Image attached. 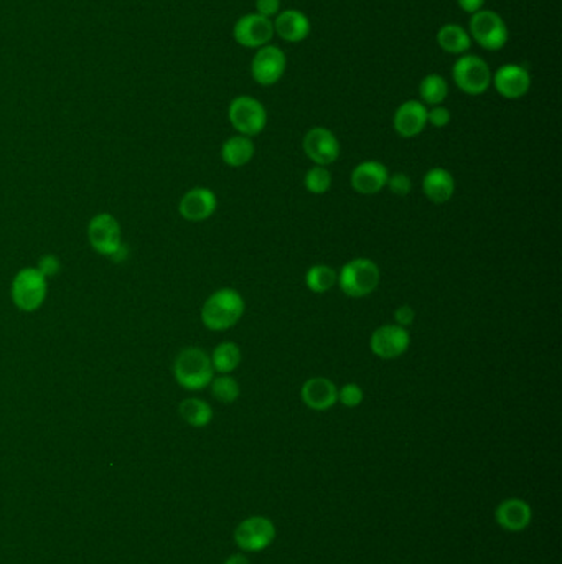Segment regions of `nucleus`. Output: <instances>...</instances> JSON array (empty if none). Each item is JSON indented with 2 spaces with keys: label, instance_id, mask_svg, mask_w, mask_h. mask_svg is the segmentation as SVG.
<instances>
[{
  "label": "nucleus",
  "instance_id": "4468645a",
  "mask_svg": "<svg viewBox=\"0 0 562 564\" xmlns=\"http://www.w3.org/2000/svg\"><path fill=\"white\" fill-rule=\"evenodd\" d=\"M492 86L504 99H519L531 88V74L521 65L504 63L492 73Z\"/></svg>",
  "mask_w": 562,
  "mask_h": 564
},
{
  "label": "nucleus",
  "instance_id": "aec40b11",
  "mask_svg": "<svg viewBox=\"0 0 562 564\" xmlns=\"http://www.w3.org/2000/svg\"><path fill=\"white\" fill-rule=\"evenodd\" d=\"M422 192L427 200L444 205L456 193V178L447 168L433 167L422 178Z\"/></svg>",
  "mask_w": 562,
  "mask_h": 564
},
{
  "label": "nucleus",
  "instance_id": "f704fd0d",
  "mask_svg": "<svg viewBox=\"0 0 562 564\" xmlns=\"http://www.w3.org/2000/svg\"><path fill=\"white\" fill-rule=\"evenodd\" d=\"M414 318H416V312H414V309L408 306V304L399 306L398 309H396V312H394V320H396V324L401 325V327H404V329H408V327H410V324L414 322Z\"/></svg>",
  "mask_w": 562,
  "mask_h": 564
},
{
  "label": "nucleus",
  "instance_id": "bb28decb",
  "mask_svg": "<svg viewBox=\"0 0 562 564\" xmlns=\"http://www.w3.org/2000/svg\"><path fill=\"white\" fill-rule=\"evenodd\" d=\"M419 96H421V103H424L425 106L442 105L445 98L449 96V84L445 82L444 76L437 73L424 76L419 84Z\"/></svg>",
  "mask_w": 562,
  "mask_h": 564
},
{
  "label": "nucleus",
  "instance_id": "f257e3e1",
  "mask_svg": "<svg viewBox=\"0 0 562 564\" xmlns=\"http://www.w3.org/2000/svg\"><path fill=\"white\" fill-rule=\"evenodd\" d=\"M246 302L239 291L233 287H222L208 295L201 307L199 317L203 325L213 332L231 329L245 316Z\"/></svg>",
  "mask_w": 562,
  "mask_h": 564
},
{
  "label": "nucleus",
  "instance_id": "412c9836",
  "mask_svg": "<svg viewBox=\"0 0 562 564\" xmlns=\"http://www.w3.org/2000/svg\"><path fill=\"white\" fill-rule=\"evenodd\" d=\"M498 525L506 531H523L533 520L531 506L519 498H506L495 510Z\"/></svg>",
  "mask_w": 562,
  "mask_h": 564
},
{
  "label": "nucleus",
  "instance_id": "72a5a7b5",
  "mask_svg": "<svg viewBox=\"0 0 562 564\" xmlns=\"http://www.w3.org/2000/svg\"><path fill=\"white\" fill-rule=\"evenodd\" d=\"M281 0H256V13L272 20L281 12Z\"/></svg>",
  "mask_w": 562,
  "mask_h": 564
},
{
  "label": "nucleus",
  "instance_id": "ddd939ff",
  "mask_svg": "<svg viewBox=\"0 0 562 564\" xmlns=\"http://www.w3.org/2000/svg\"><path fill=\"white\" fill-rule=\"evenodd\" d=\"M304 153L312 162L322 167L333 164L340 157V142L339 137L322 126L307 130L302 142Z\"/></svg>",
  "mask_w": 562,
  "mask_h": 564
},
{
  "label": "nucleus",
  "instance_id": "c9c22d12",
  "mask_svg": "<svg viewBox=\"0 0 562 564\" xmlns=\"http://www.w3.org/2000/svg\"><path fill=\"white\" fill-rule=\"evenodd\" d=\"M458 7L464 11V12L473 15L475 12H479L483 9L485 5V0H457Z\"/></svg>",
  "mask_w": 562,
  "mask_h": 564
},
{
  "label": "nucleus",
  "instance_id": "2eb2a0df",
  "mask_svg": "<svg viewBox=\"0 0 562 564\" xmlns=\"http://www.w3.org/2000/svg\"><path fill=\"white\" fill-rule=\"evenodd\" d=\"M218 208V199L215 192L207 187H195L188 190L178 203V212L191 223L205 222L213 216Z\"/></svg>",
  "mask_w": 562,
  "mask_h": 564
},
{
  "label": "nucleus",
  "instance_id": "c756f323",
  "mask_svg": "<svg viewBox=\"0 0 562 564\" xmlns=\"http://www.w3.org/2000/svg\"><path fill=\"white\" fill-rule=\"evenodd\" d=\"M363 400V389L356 383H347L339 389V403H341L345 408H358Z\"/></svg>",
  "mask_w": 562,
  "mask_h": 564
},
{
  "label": "nucleus",
  "instance_id": "5701e85b",
  "mask_svg": "<svg viewBox=\"0 0 562 564\" xmlns=\"http://www.w3.org/2000/svg\"><path fill=\"white\" fill-rule=\"evenodd\" d=\"M435 40H437V45L442 48L445 53L456 55V57L465 55L472 47L469 30L457 24L442 25L437 32Z\"/></svg>",
  "mask_w": 562,
  "mask_h": 564
},
{
  "label": "nucleus",
  "instance_id": "20e7f679",
  "mask_svg": "<svg viewBox=\"0 0 562 564\" xmlns=\"http://www.w3.org/2000/svg\"><path fill=\"white\" fill-rule=\"evenodd\" d=\"M469 34L472 42L487 51H498L508 43L510 30L503 17L495 11L481 9L470 15Z\"/></svg>",
  "mask_w": 562,
  "mask_h": 564
},
{
  "label": "nucleus",
  "instance_id": "423d86ee",
  "mask_svg": "<svg viewBox=\"0 0 562 564\" xmlns=\"http://www.w3.org/2000/svg\"><path fill=\"white\" fill-rule=\"evenodd\" d=\"M47 278L36 268H24L13 278L11 295L13 304L22 312H35L47 299Z\"/></svg>",
  "mask_w": 562,
  "mask_h": 564
},
{
  "label": "nucleus",
  "instance_id": "7ed1b4c3",
  "mask_svg": "<svg viewBox=\"0 0 562 564\" xmlns=\"http://www.w3.org/2000/svg\"><path fill=\"white\" fill-rule=\"evenodd\" d=\"M381 281V270L373 259L355 258L343 264L337 284L341 293L352 299L373 294Z\"/></svg>",
  "mask_w": 562,
  "mask_h": 564
},
{
  "label": "nucleus",
  "instance_id": "6ab92c4d",
  "mask_svg": "<svg viewBox=\"0 0 562 564\" xmlns=\"http://www.w3.org/2000/svg\"><path fill=\"white\" fill-rule=\"evenodd\" d=\"M274 34L287 43H301L308 38L312 32V24L304 12L297 9H285L276 15L272 20Z\"/></svg>",
  "mask_w": 562,
  "mask_h": 564
},
{
  "label": "nucleus",
  "instance_id": "7c9ffc66",
  "mask_svg": "<svg viewBox=\"0 0 562 564\" xmlns=\"http://www.w3.org/2000/svg\"><path fill=\"white\" fill-rule=\"evenodd\" d=\"M386 187L391 190V193H394L398 197H406L412 190V180L408 174L396 172V174H391L387 178Z\"/></svg>",
  "mask_w": 562,
  "mask_h": 564
},
{
  "label": "nucleus",
  "instance_id": "473e14b6",
  "mask_svg": "<svg viewBox=\"0 0 562 564\" xmlns=\"http://www.w3.org/2000/svg\"><path fill=\"white\" fill-rule=\"evenodd\" d=\"M36 270H40L45 278H53L59 274L61 270V261L59 256L55 255H45L42 258L38 259V264H36Z\"/></svg>",
  "mask_w": 562,
  "mask_h": 564
},
{
  "label": "nucleus",
  "instance_id": "1a4fd4ad",
  "mask_svg": "<svg viewBox=\"0 0 562 564\" xmlns=\"http://www.w3.org/2000/svg\"><path fill=\"white\" fill-rule=\"evenodd\" d=\"M287 70V57L282 48L276 45H266L258 48L251 61L253 80L261 86H272L282 80Z\"/></svg>",
  "mask_w": 562,
  "mask_h": 564
},
{
  "label": "nucleus",
  "instance_id": "2f4dec72",
  "mask_svg": "<svg viewBox=\"0 0 562 564\" xmlns=\"http://www.w3.org/2000/svg\"><path fill=\"white\" fill-rule=\"evenodd\" d=\"M450 119H452L450 111L442 105L431 106V109H427V124H431L435 129L447 128L450 124Z\"/></svg>",
  "mask_w": 562,
  "mask_h": 564
},
{
  "label": "nucleus",
  "instance_id": "c85d7f7f",
  "mask_svg": "<svg viewBox=\"0 0 562 564\" xmlns=\"http://www.w3.org/2000/svg\"><path fill=\"white\" fill-rule=\"evenodd\" d=\"M305 190L312 195H325L332 187V174L327 167L314 165L304 176Z\"/></svg>",
  "mask_w": 562,
  "mask_h": 564
},
{
  "label": "nucleus",
  "instance_id": "a878e982",
  "mask_svg": "<svg viewBox=\"0 0 562 564\" xmlns=\"http://www.w3.org/2000/svg\"><path fill=\"white\" fill-rule=\"evenodd\" d=\"M337 279L339 272L327 264H316L305 272V286L316 294L328 293L332 287L337 286Z\"/></svg>",
  "mask_w": 562,
  "mask_h": 564
},
{
  "label": "nucleus",
  "instance_id": "f03ea898",
  "mask_svg": "<svg viewBox=\"0 0 562 564\" xmlns=\"http://www.w3.org/2000/svg\"><path fill=\"white\" fill-rule=\"evenodd\" d=\"M176 383L188 391H199L210 387L215 370L208 353L199 347H187L180 350L174 360Z\"/></svg>",
  "mask_w": 562,
  "mask_h": 564
},
{
  "label": "nucleus",
  "instance_id": "b1692460",
  "mask_svg": "<svg viewBox=\"0 0 562 564\" xmlns=\"http://www.w3.org/2000/svg\"><path fill=\"white\" fill-rule=\"evenodd\" d=\"M213 370L220 375H230L241 364L243 353L235 341H222L210 355Z\"/></svg>",
  "mask_w": 562,
  "mask_h": 564
},
{
  "label": "nucleus",
  "instance_id": "f8f14e48",
  "mask_svg": "<svg viewBox=\"0 0 562 564\" xmlns=\"http://www.w3.org/2000/svg\"><path fill=\"white\" fill-rule=\"evenodd\" d=\"M410 345V332L398 324H386L378 327L370 339L371 352L381 360L399 358L401 355L408 352Z\"/></svg>",
  "mask_w": 562,
  "mask_h": 564
},
{
  "label": "nucleus",
  "instance_id": "4be33fe9",
  "mask_svg": "<svg viewBox=\"0 0 562 564\" xmlns=\"http://www.w3.org/2000/svg\"><path fill=\"white\" fill-rule=\"evenodd\" d=\"M254 153H256V145L247 136L236 134L222 142V159L228 167H233V168L245 167L253 161Z\"/></svg>",
  "mask_w": 562,
  "mask_h": 564
},
{
  "label": "nucleus",
  "instance_id": "9d476101",
  "mask_svg": "<svg viewBox=\"0 0 562 564\" xmlns=\"http://www.w3.org/2000/svg\"><path fill=\"white\" fill-rule=\"evenodd\" d=\"M276 540V527L266 517H249L238 525L236 544L243 552H256L269 548Z\"/></svg>",
  "mask_w": 562,
  "mask_h": 564
},
{
  "label": "nucleus",
  "instance_id": "39448f33",
  "mask_svg": "<svg viewBox=\"0 0 562 564\" xmlns=\"http://www.w3.org/2000/svg\"><path fill=\"white\" fill-rule=\"evenodd\" d=\"M452 78L462 93L480 96L492 86V70L479 55L465 53L452 67Z\"/></svg>",
  "mask_w": 562,
  "mask_h": 564
},
{
  "label": "nucleus",
  "instance_id": "e433bc0d",
  "mask_svg": "<svg viewBox=\"0 0 562 564\" xmlns=\"http://www.w3.org/2000/svg\"><path fill=\"white\" fill-rule=\"evenodd\" d=\"M224 564H249V560L245 554H233L224 561Z\"/></svg>",
  "mask_w": 562,
  "mask_h": 564
},
{
  "label": "nucleus",
  "instance_id": "0eeeda50",
  "mask_svg": "<svg viewBox=\"0 0 562 564\" xmlns=\"http://www.w3.org/2000/svg\"><path fill=\"white\" fill-rule=\"evenodd\" d=\"M228 119L238 134L254 137L268 126V111L264 105L253 96H236L228 107Z\"/></svg>",
  "mask_w": 562,
  "mask_h": 564
},
{
  "label": "nucleus",
  "instance_id": "9b49d317",
  "mask_svg": "<svg viewBox=\"0 0 562 564\" xmlns=\"http://www.w3.org/2000/svg\"><path fill=\"white\" fill-rule=\"evenodd\" d=\"M274 35L276 34L272 20L256 12L243 15L233 27V38L236 43L253 50L269 45Z\"/></svg>",
  "mask_w": 562,
  "mask_h": 564
},
{
  "label": "nucleus",
  "instance_id": "a211bd4d",
  "mask_svg": "<svg viewBox=\"0 0 562 564\" xmlns=\"http://www.w3.org/2000/svg\"><path fill=\"white\" fill-rule=\"evenodd\" d=\"M301 396L307 408L314 411H327L339 403V388L325 376H314L302 385Z\"/></svg>",
  "mask_w": 562,
  "mask_h": 564
},
{
  "label": "nucleus",
  "instance_id": "f3484780",
  "mask_svg": "<svg viewBox=\"0 0 562 564\" xmlns=\"http://www.w3.org/2000/svg\"><path fill=\"white\" fill-rule=\"evenodd\" d=\"M427 109L429 107L418 99L404 101L402 105H399L394 113V118H393L394 130L404 139H412L419 136L427 126Z\"/></svg>",
  "mask_w": 562,
  "mask_h": 564
},
{
  "label": "nucleus",
  "instance_id": "dca6fc26",
  "mask_svg": "<svg viewBox=\"0 0 562 564\" xmlns=\"http://www.w3.org/2000/svg\"><path fill=\"white\" fill-rule=\"evenodd\" d=\"M389 170L386 165L378 161H363L353 168L350 184L360 195H376L386 188Z\"/></svg>",
  "mask_w": 562,
  "mask_h": 564
},
{
  "label": "nucleus",
  "instance_id": "6e6552de",
  "mask_svg": "<svg viewBox=\"0 0 562 564\" xmlns=\"http://www.w3.org/2000/svg\"><path fill=\"white\" fill-rule=\"evenodd\" d=\"M88 239L96 253L119 256L122 253L121 224L111 213H98L88 224Z\"/></svg>",
  "mask_w": 562,
  "mask_h": 564
},
{
  "label": "nucleus",
  "instance_id": "cd10ccee",
  "mask_svg": "<svg viewBox=\"0 0 562 564\" xmlns=\"http://www.w3.org/2000/svg\"><path fill=\"white\" fill-rule=\"evenodd\" d=\"M213 398L222 401L224 404L235 403L241 395V387L238 380L231 375H220L213 378L210 383Z\"/></svg>",
  "mask_w": 562,
  "mask_h": 564
},
{
  "label": "nucleus",
  "instance_id": "393cba45",
  "mask_svg": "<svg viewBox=\"0 0 562 564\" xmlns=\"http://www.w3.org/2000/svg\"><path fill=\"white\" fill-rule=\"evenodd\" d=\"M178 411L182 419L193 427H205L213 419V408L207 401L199 398H187L182 401Z\"/></svg>",
  "mask_w": 562,
  "mask_h": 564
}]
</instances>
